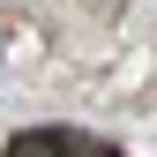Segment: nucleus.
Segmentation results:
<instances>
[{
	"label": "nucleus",
	"instance_id": "1",
	"mask_svg": "<svg viewBox=\"0 0 157 157\" xmlns=\"http://www.w3.org/2000/svg\"><path fill=\"white\" fill-rule=\"evenodd\" d=\"M8 157H120V150L97 142V135H82V127H23L8 142Z\"/></svg>",
	"mask_w": 157,
	"mask_h": 157
}]
</instances>
